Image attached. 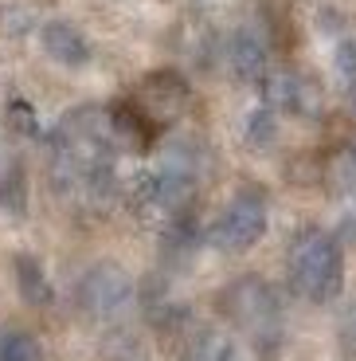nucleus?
<instances>
[{
    "label": "nucleus",
    "mask_w": 356,
    "mask_h": 361,
    "mask_svg": "<svg viewBox=\"0 0 356 361\" xmlns=\"http://www.w3.org/2000/svg\"><path fill=\"white\" fill-rule=\"evenodd\" d=\"M290 279L310 302H329L341 295L345 283V259H341V244L333 235L305 228L290 247Z\"/></svg>",
    "instance_id": "1"
},
{
    "label": "nucleus",
    "mask_w": 356,
    "mask_h": 361,
    "mask_svg": "<svg viewBox=\"0 0 356 361\" xmlns=\"http://www.w3.org/2000/svg\"><path fill=\"white\" fill-rule=\"evenodd\" d=\"M262 232H267V197L255 185H243L235 192V200L227 204V212L212 224L208 240L220 252H247L250 244L262 240Z\"/></svg>",
    "instance_id": "2"
},
{
    "label": "nucleus",
    "mask_w": 356,
    "mask_h": 361,
    "mask_svg": "<svg viewBox=\"0 0 356 361\" xmlns=\"http://www.w3.org/2000/svg\"><path fill=\"white\" fill-rule=\"evenodd\" d=\"M134 295V279L125 275L117 263H98L90 267L79 283V302L90 310V314H114L129 302Z\"/></svg>",
    "instance_id": "3"
},
{
    "label": "nucleus",
    "mask_w": 356,
    "mask_h": 361,
    "mask_svg": "<svg viewBox=\"0 0 356 361\" xmlns=\"http://www.w3.org/2000/svg\"><path fill=\"white\" fill-rule=\"evenodd\" d=\"M223 310H227V314H231L239 326L262 330V326H274L278 298H274V290H270L262 279L247 275V279L231 283V287L223 290Z\"/></svg>",
    "instance_id": "4"
},
{
    "label": "nucleus",
    "mask_w": 356,
    "mask_h": 361,
    "mask_svg": "<svg viewBox=\"0 0 356 361\" xmlns=\"http://www.w3.org/2000/svg\"><path fill=\"white\" fill-rule=\"evenodd\" d=\"M188 99H192V90H188V82L180 79L177 71H153L149 79L141 82V90H137V106H141L153 122L177 118L180 110L188 106Z\"/></svg>",
    "instance_id": "5"
},
{
    "label": "nucleus",
    "mask_w": 356,
    "mask_h": 361,
    "mask_svg": "<svg viewBox=\"0 0 356 361\" xmlns=\"http://www.w3.org/2000/svg\"><path fill=\"white\" fill-rule=\"evenodd\" d=\"M39 39H44V51L51 55L55 63H63V67H82L90 59V44H87V36H82L75 24L51 20V24H44Z\"/></svg>",
    "instance_id": "6"
},
{
    "label": "nucleus",
    "mask_w": 356,
    "mask_h": 361,
    "mask_svg": "<svg viewBox=\"0 0 356 361\" xmlns=\"http://www.w3.org/2000/svg\"><path fill=\"white\" fill-rule=\"evenodd\" d=\"M110 134L122 145H129V149H145L153 142V134H157V122L137 102H117L110 110Z\"/></svg>",
    "instance_id": "7"
},
{
    "label": "nucleus",
    "mask_w": 356,
    "mask_h": 361,
    "mask_svg": "<svg viewBox=\"0 0 356 361\" xmlns=\"http://www.w3.org/2000/svg\"><path fill=\"white\" fill-rule=\"evenodd\" d=\"M231 71L247 82L267 79V47H262V39L247 36V32L231 39Z\"/></svg>",
    "instance_id": "8"
},
{
    "label": "nucleus",
    "mask_w": 356,
    "mask_h": 361,
    "mask_svg": "<svg viewBox=\"0 0 356 361\" xmlns=\"http://www.w3.org/2000/svg\"><path fill=\"white\" fill-rule=\"evenodd\" d=\"M12 275H16V287L24 295V302H32V307L51 302V283H47L44 267L36 263V255H16L12 259Z\"/></svg>",
    "instance_id": "9"
},
{
    "label": "nucleus",
    "mask_w": 356,
    "mask_h": 361,
    "mask_svg": "<svg viewBox=\"0 0 356 361\" xmlns=\"http://www.w3.org/2000/svg\"><path fill=\"white\" fill-rule=\"evenodd\" d=\"M302 90H305V79L290 71H278V75H267L262 79V94H267V106H278V110H302Z\"/></svg>",
    "instance_id": "10"
},
{
    "label": "nucleus",
    "mask_w": 356,
    "mask_h": 361,
    "mask_svg": "<svg viewBox=\"0 0 356 361\" xmlns=\"http://www.w3.org/2000/svg\"><path fill=\"white\" fill-rule=\"evenodd\" d=\"M321 177H325V185H329L333 192H341V197L356 192V149H341V154H333L329 165L321 169Z\"/></svg>",
    "instance_id": "11"
},
{
    "label": "nucleus",
    "mask_w": 356,
    "mask_h": 361,
    "mask_svg": "<svg viewBox=\"0 0 356 361\" xmlns=\"http://www.w3.org/2000/svg\"><path fill=\"white\" fill-rule=\"evenodd\" d=\"M0 208L12 212V216H24L27 208V180H24V169L20 165H8L0 173Z\"/></svg>",
    "instance_id": "12"
},
{
    "label": "nucleus",
    "mask_w": 356,
    "mask_h": 361,
    "mask_svg": "<svg viewBox=\"0 0 356 361\" xmlns=\"http://www.w3.org/2000/svg\"><path fill=\"white\" fill-rule=\"evenodd\" d=\"M278 137V118L270 106H258L255 114L247 118V145H255V149H267L270 142Z\"/></svg>",
    "instance_id": "13"
},
{
    "label": "nucleus",
    "mask_w": 356,
    "mask_h": 361,
    "mask_svg": "<svg viewBox=\"0 0 356 361\" xmlns=\"http://www.w3.org/2000/svg\"><path fill=\"white\" fill-rule=\"evenodd\" d=\"M0 361H39V345L24 330H8L0 334Z\"/></svg>",
    "instance_id": "14"
},
{
    "label": "nucleus",
    "mask_w": 356,
    "mask_h": 361,
    "mask_svg": "<svg viewBox=\"0 0 356 361\" xmlns=\"http://www.w3.org/2000/svg\"><path fill=\"white\" fill-rule=\"evenodd\" d=\"M129 200L141 208L157 204V173H137L134 180H129Z\"/></svg>",
    "instance_id": "15"
},
{
    "label": "nucleus",
    "mask_w": 356,
    "mask_h": 361,
    "mask_svg": "<svg viewBox=\"0 0 356 361\" xmlns=\"http://www.w3.org/2000/svg\"><path fill=\"white\" fill-rule=\"evenodd\" d=\"M102 357H106V361H141V350H137V342H134V338L117 334V338H110V342H106Z\"/></svg>",
    "instance_id": "16"
},
{
    "label": "nucleus",
    "mask_w": 356,
    "mask_h": 361,
    "mask_svg": "<svg viewBox=\"0 0 356 361\" xmlns=\"http://www.w3.org/2000/svg\"><path fill=\"white\" fill-rule=\"evenodd\" d=\"M333 63H337L341 75H348V79H356V36L341 39L337 51H333Z\"/></svg>",
    "instance_id": "17"
},
{
    "label": "nucleus",
    "mask_w": 356,
    "mask_h": 361,
    "mask_svg": "<svg viewBox=\"0 0 356 361\" xmlns=\"http://www.w3.org/2000/svg\"><path fill=\"white\" fill-rule=\"evenodd\" d=\"M8 118H12V126H16L20 134H36V114H32V106H27L24 99L8 102Z\"/></svg>",
    "instance_id": "18"
},
{
    "label": "nucleus",
    "mask_w": 356,
    "mask_h": 361,
    "mask_svg": "<svg viewBox=\"0 0 356 361\" xmlns=\"http://www.w3.org/2000/svg\"><path fill=\"white\" fill-rule=\"evenodd\" d=\"M286 177L298 180V185H310V180H317V177H321V169H317V161H313V157H298V161H290Z\"/></svg>",
    "instance_id": "19"
},
{
    "label": "nucleus",
    "mask_w": 356,
    "mask_h": 361,
    "mask_svg": "<svg viewBox=\"0 0 356 361\" xmlns=\"http://www.w3.org/2000/svg\"><path fill=\"white\" fill-rule=\"evenodd\" d=\"M208 361H239V353H235L231 345H215L212 357H208Z\"/></svg>",
    "instance_id": "20"
},
{
    "label": "nucleus",
    "mask_w": 356,
    "mask_h": 361,
    "mask_svg": "<svg viewBox=\"0 0 356 361\" xmlns=\"http://www.w3.org/2000/svg\"><path fill=\"white\" fill-rule=\"evenodd\" d=\"M345 342H348V345H352V350H356V310H352V318H348V322H345Z\"/></svg>",
    "instance_id": "21"
},
{
    "label": "nucleus",
    "mask_w": 356,
    "mask_h": 361,
    "mask_svg": "<svg viewBox=\"0 0 356 361\" xmlns=\"http://www.w3.org/2000/svg\"><path fill=\"white\" fill-rule=\"evenodd\" d=\"M352 106H356V79H352Z\"/></svg>",
    "instance_id": "22"
}]
</instances>
